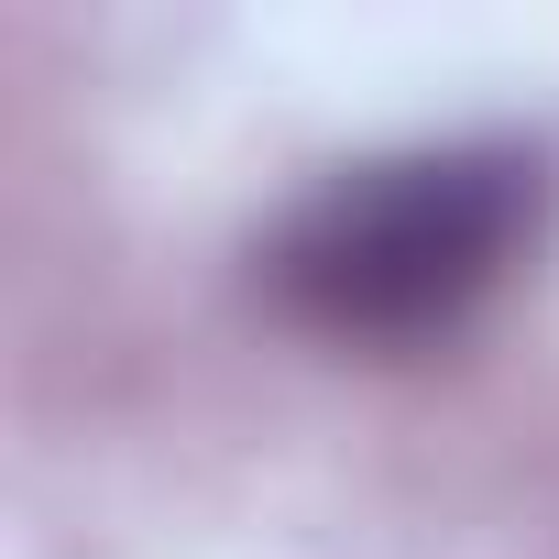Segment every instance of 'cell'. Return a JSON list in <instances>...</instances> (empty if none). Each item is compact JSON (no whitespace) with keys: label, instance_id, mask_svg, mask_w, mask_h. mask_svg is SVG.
Wrapping results in <instances>:
<instances>
[{"label":"cell","instance_id":"6da1fadb","mask_svg":"<svg viewBox=\"0 0 559 559\" xmlns=\"http://www.w3.org/2000/svg\"><path fill=\"white\" fill-rule=\"evenodd\" d=\"M548 143L450 132L330 165L286 219L263 230V297L286 330L330 352H417L450 341L548 230Z\"/></svg>","mask_w":559,"mask_h":559}]
</instances>
